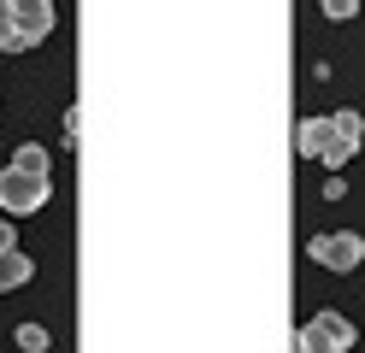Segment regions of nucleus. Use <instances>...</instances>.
Instances as JSON below:
<instances>
[{"instance_id":"nucleus-1","label":"nucleus","mask_w":365,"mask_h":353,"mask_svg":"<svg viewBox=\"0 0 365 353\" xmlns=\"http://www.w3.org/2000/svg\"><path fill=\"white\" fill-rule=\"evenodd\" d=\"M53 195L48 171H18V165H6L0 171V212H12V218H30V212H41Z\"/></svg>"},{"instance_id":"nucleus-2","label":"nucleus","mask_w":365,"mask_h":353,"mask_svg":"<svg viewBox=\"0 0 365 353\" xmlns=\"http://www.w3.org/2000/svg\"><path fill=\"white\" fill-rule=\"evenodd\" d=\"M294 353H354V324L341 318V312H318V318L301 324Z\"/></svg>"},{"instance_id":"nucleus-3","label":"nucleus","mask_w":365,"mask_h":353,"mask_svg":"<svg viewBox=\"0 0 365 353\" xmlns=\"http://www.w3.org/2000/svg\"><path fill=\"white\" fill-rule=\"evenodd\" d=\"M307 259H318V265L336 271V277H348V271H359V259H365V235H354V230L312 235V242H307Z\"/></svg>"},{"instance_id":"nucleus-4","label":"nucleus","mask_w":365,"mask_h":353,"mask_svg":"<svg viewBox=\"0 0 365 353\" xmlns=\"http://www.w3.org/2000/svg\"><path fill=\"white\" fill-rule=\"evenodd\" d=\"M330 118H336V135H330V148L318 153V165H324V171H341V165L359 153V141H365V118H359L354 106H341V112H330Z\"/></svg>"},{"instance_id":"nucleus-5","label":"nucleus","mask_w":365,"mask_h":353,"mask_svg":"<svg viewBox=\"0 0 365 353\" xmlns=\"http://www.w3.org/2000/svg\"><path fill=\"white\" fill-rule=\"evenodd\" d=\"M0 12H6L12 24H24L36 41L53 36V0H0Z\"/></svg>"},{"instance_id":"nucleus-6","label":"nucleus","mask_w":365,"mask_h":353,"mask_svg":"<svg viewBox=\"0 0 365 353\" xmlns=\"http://www.w3.org/2000/svg\"><path fill=\"white\" fill-rule=\"evenodd\" d=\"M330 135H336V118H301V130H294V148H301L307 159H318L330 148Z\"/></svg>"},{"instance_id":"nucleus-7","label":"nucleus","mask_w":365,"mask_h":353,"mask_svg":"<svg viewBox=\"0 0 365 353\" xmlns=\"http://www.w3.org/2000/svg\"><path fill=\"white\" fill-rule=\"evenodd\" d=\"M30 271H36V259H30L24 247H6V253H0V295L24 289V282H30Z\"/></svg>"},{"instance_id":"nucleus-8","label":"nucleus","mask_w":365,"mask_h":353,"mask_svg":"<svg viewBox=\"0 0 365 353\" xmlns=\"http://www.w3.org/2000/svg\"><path fill=\"white\" fill-rule=\"evenodd\" d=\"M30 47H41V41L24 30V24H12L6 12H0V53H30Z\"/></svg>"},{"instance_id":"nucleus-9","label":"nucleus","mask_w":365,"mask_h":353,"mask_svg":"<svg viewBox=\"0 0 365 353\" xmlns=\"http://www.w3.org/2000/svg\"><path fill=\"white\" fill-rule=\"evenodd\" d=\"M12 165H18V171H48V148H41V141H18Z\"/></svg>"},{"instance_id":"nucleus-10","label":"nucleus","mask_w":365,"mask_h":353,"mask_svg":"<svg viewBox=\"0 0 365 353\" xmlns=\"http://www.w3.org/2000/svg\"><path fill=\"white\" fill-rule=\"evenodd\" d=\"M12 342L24 347V353H48V347H53V336H48L41 324H18V329H12Z\"/></svg>"},{"instance_id":"nucleus-11","label":"nucleus","mask_w":365,"mask_h":353,"mask_svg":"<svg viewBox=\"0 0 365 353\" xmlns=\"http://www.w3.org/2000/svg\"><path fill=\"white\" fill-rule=\"evenodd\" d=\"M318 12H324L330 24H348V18L359 12V0H318Z\"/></svg>"},{"instance_id":"nucleus-12","label":"nucleus","mask_w":365,"mask_h":353,"mask_svg":"<svg viewBox=\"0 0 365 353\" xmlns=\"http://www.w3.org/2000/svg\"><path fill=\"white\" fill-rule=\"evenodd\" d=\"M341 195H348V183H341V171H330L324 177V200H341Z\"/></svg>"},{"instance_id":"nucleus-13","label":"nucleus","mask_w":365,"mask_h":353,"mask_svg":"<svg viewBox=\"0 0 365 353\" xmlns=\"http://www.w3.org/2000/svg\"><path fill=\"white\" fill-rule=\"evenodd\" d=\"M6 247H18V235H12V224H0V253Z\"/></svg>"},{"instance_id":"nucleus-14","label":"nucleus","mask_w":365,"mask_h":353,"mask_svg":"<svg viewBox=\"0 0 365 353\" xmlns=\"http://www.w3.org/2000/svg\"><path fill=\"white\" fill-rule=\"evenodd\" d=\"M0 59H6V53H0Z\"/></svg>"}]
</instances>
